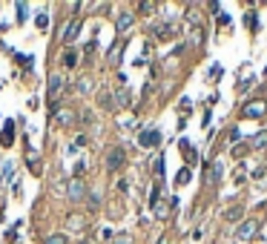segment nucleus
I'll return each instance as SVG.
<instances>
[{
  "label": "nucleus",
  "instance_id": "obj_32",
  "mask_svg": "<svg viewBox=\"0 0 267 244\" xmlns=\"http://www.w3.org/2000/svg\"><path fill=\"white\" fill-rule=\"evenodd\" d=\"M78 244H95V242H92V239H84V242H78Z\"/></svg>",
  "mask_w": 267,
  "mask_h": 244
},
{
  "label": "nucleus",
  "instance_id": "obj_3",
  "mask_svg": "<svg viewBox=\"0 0 267 244\" xmlns=\"http://www.w3.org/2000/svg\"><path fill=\"white\" fill-rule=\"evenodd\" d=\"M67 195H69V201H84L86 195H89V190H86V184L81 178H72L67 184Z\"/></svg>",
  "mask_w": 267,
  "mask_h": 244
},
{
  "label": "nucleus",
  "instance_id": "obj_5",
  "mask_svg": "<svg viewBox=\"0 0 267 244\" xmlns=\"http://www.w3.org/2000/svg\"><path fill=\"white\" fill-rule=\"evenodd\" d=\"M244 118H250V121H259V118H265L267 115V101H250L244 109H241Z\"/></svg>",
  "mask_w": 267,
  "mask_h": 244
},
{
  "label": "nucleus",
  "instance_id": "obj_15",
  "mask_svg": "<svg viewBox=\"0 0 267 244\" xmlns=\"http://www.w3.org/2000/svg\"><path fill=\"white\" fill-rule=\"evenodd\" d=\"M61 64L67 66V69H72V66L78 64V52H75V49H67V52L61 55Z\"/></svg>",
  "mask_w": 267,
  "mask_h": 244
},
{
  "label": "nucleus",
  "instance_id": "obj_10",
  "mask_svg": "<svg viewBox=\"0 0 267 244\" xmlns=\"http://www.w3.org/2000/svg\"><path fill=\"white\" fill-rule=\"evenodd\" d=\"M124 46H127V40H115V43H112V49H109V55H106V61H109V64H118V61H121V52H124Z\"/></svg>",
  "mask_w": 267,
  "mask_h": 244
},
{
  "label": "nucleus",
  "instance_id": "obj_30",
  "mask_svg": "<svg viewBox=\"0 0 267 244\" xmlns=\"http://www.w3.org/2000/svg\"><path fill=\"white\" fill-rule=\"evenodd\" d=\"M161 173H164V161L158 158V161H155V175H161Z\"/></svg>",
  "mask_w": 267,
  "mask_h": 244
},
{
  "label": "nucleus",
  "instance_id": "obj_9",
  "mask_svg": "<svg viewBox=\"0 0 267 244\" xmlns=\"http://www.w3.org/2000/svg\"><path fill=\"white\" fill-rule=\"evenodd\" d=\"M115 109H124V106H130V89L127 86H121V89H115Z\"/></svg>",
  "mask_w": 267,
  "mask_h": 244
},
{
  "label": "nucleus",
  "instance_id": "obj_2",
  "mask_svg": "<svg viewBox=\"0 0 267 244\" xmlns=\"http://www.w3.org/2000/svg\"><path fill=\"white\" fill-rule=\"evenodd\" d=\"M127 161V152L121 149V146H112V149H106V170L109 173H118L121 167Z\"/></svg>",
  "mask_w": 267,
  "mask_h": 244
},
{
  "label": "nucleus",
  "instance_id": "obj_19",
  "mask_svg": "<svg viewBox=\"0 0 267 244\" xmlns=\"http://www.w3.org/2000/svg\"><path fill=\"white\" fill-rule=\"evenodd\" d=\"M241 215H244L241 207H227V210H224V218H227V221H238Z\"/></svg>",
  "mask_w": 267,
  "mask_h": 244
},
{
  "label": "nucleus",
  "instance_id": "obj_4",
  "mask_svg": "<svg viewBox=\"0 0 267 244\" xmlns=\"http://www.w3.org/2000/svg\"><path fill=\"white\" fill-rule=\"evenodd\" d=\"M52 121H55V127H61V130L75 127V112H72V106H61L58 112L52 115Z\"/></svg>",
  "mask_w": 267,
  "mask_h": 244
},
{
  "label": "nucleus",
  "instance_id": "obj_31",
  "mask_svg": "<svg viewBox=\"0 0 267 244\" xmlns=\"http://www.w3.org/2000/svg\"><path fill=\"white\" fill-rule=\"evenodd\" d=\"M155 244H169V239H167V236H161V239H158Z\"/></svg>",
  "mask_w": 267,
  "mask_h": 244
},
{
  "label": "nucleus",
  "instance_id": "obj_28",
  "mask_svg": "<svg viewBox=\"0 0 267 244\" xmlns=\"http://www.w3.org/2000/svg\"><path fill=\"white\" fill-rule=\"evenodd\" d=\"M221 178V164H213V181Z\"/></svg>",
  "mask_w": 267,
  "mask_h": 244
},
{
  "label": "nucleus",
  "instance_id": "obj_22",
  "mask_svg": "<svg viewBox=\"0 0 267 244\" xmlns=\"http://www.w3.org/2000/svg\"><path fill=\"white\" fill-rule=\"evenodd\" d=\"M247 152H250V144H247V141H244V144H235V146H233V158H244Z\"/></svg>",
  "mask_w": 267,
  "mask_h": 244
},
{
  "label": "nucleus",
  "instance_id": "obj_16",
  "mask_svg": "<svg viewBox=\"0 0 267 244\" xmlns=\"http://www.w3.org/2000/svg\"><path fill=\"white\" fill-rule=\"evenodd\" d=\"M12 141H15V132H12V124H6V127H3V132H0V144L9 146Z\"/></svg>",
  "mask_w": 267,
  "mask_h": 244
},
{
  "label": "nucleus",
  "instance_id": "obj_12",
  "mask_svg": "<svg viewBox=\"0 0 267 244\" xmlns=\"http://www.w3.org/2000/svg\"><path fill=\"white\" fill-rule=\"evenodd\" d=\"M78 92H81V95H92V92H95V81H92L89 75L78 78Z\"/></svg>",
  "mask_w": 267,
  "mask_h": 244
},
{
  "label": "nucleus",
  "instance_id": "obj_23",
  "mask_svg": "<svg viewBox=\"0 0 267 244\" xmlns=\"http://www.w3.org/2000/svg\"><path fill=\"white\" fill-rule=\"evenodd\" d=\"M112 244H133V236L130 233H118V236H112Z\"/></svg>",
  "mask_w": 267,
  "mask_h": 244
},
{
  "label": "nucleus",
  "instance_id": "obj_25",
  "mask_svg": "<svg viewBox=\"0 0 267 244\" xmlns=\"http://www.w3.org/2000/svg\"><path fill=\"white\" fill-rule=\"evenodd\" d=\"M175 184H190V170H181L178 178H175Z\"/></svg>",
  "mask_w": 267,
  "mask_h": 244
},
{
  "label": "nucleus",
  "instance_id": "obj_17",
  "mask_svg": "<svg viewBox=\"0 0 267 244\" xmlns=\"http://www.w3.org/2000/svg\"><path fill=\"white\" fill-rule=\"evenodd\" d=\"M247 144H250V149H262V146H267V132H259V135L250 138Z\"/></svg>",
  "mask_w": 267,
  "mask_h": 244
},
{
  "label": "nucleus",
  "instance_id": "obj_1",
  "mask_svg": "<svg viewBox=\"0 0 267 244\" xmlns=\"http://www.w3.org/2000/svg\"><path fill=\"white\" fill-rule=\"evenodd\" d=\"M256 230H259V221H256V218H244V221H238V227H235V233H233L235 244H247L253 236H256Z\"/></svg>",
  "mask_w": 267,
  "mask_h": 244
},
{
  "label": "nucleus",
  "instance_id": "obj_8",
  "mask_svg": "<svg viewBox=\"0 0 267 244\" xmlns=\"http://www.w3.org/2000/svg\"><path fill=\"white\" fill-rule=\"evenodd\" d=\"M86 227V218L81 215V212H72L67 218V230H72V233H81V230Z\"/></svg>",
  "mask_w": 267,
  "mask_h": 244
},
{
  "label": "nucleus",
  "instance_id": "obj_13",
  "mask_svg": "<svg viewBox=\"0 0 267 244\" xmlns=\"http://www.w3.org/2000/svg\"><path fill=\"white\" fill-rule=\"evenodd\" d=\"M78 32H81V20H72L67 29H64V40H67V43H72V40L78 37Z\"/></svg>",
  "mask_w": 267,
  "mask_h": 244
},
{
  "label": "nucleus",
  "instance_id": "obj_18",
  "mask_svg": "<svg viewBox=\"0 0 267 244\" xmlns=\"http://www.w3.org/2000/svg\"><path fill=\"white\" fill-rule=\"evenodd\" d=\"M138 9H141V15H155V12H158V3H155V0H144Z\"/></svg>",
  "mask_w": 267,
  "mask_h": 244
},
{
  "label": "nucleus",
  "instance_id": "obj_6",
  "mask_svg": "<svg viewBox=\"0 0 267 244\" xmlns=\"http://www.w3.org/2000/svg\"><path fill=\"white\" fill-rule=\"evenodd\" d=\"M138 144L141 146H158L161 144V132L158 130H144L141 135H138Z\"/></svg>",
  "mask_w": 267,
  "mask_h": 244
},
{
  "label": "nucleus",
  "instance_id": "obj_21",
  "mask_svg": "<svg viewBox=\"0 0 267 244\" xmlns=\"http://www.w3.org/2000/svg\"><path fill=\"white\" fill-rule=\"evenodd\" d=\"M43 244H69V239L64 236V233H52V236H46V242Z\"/></svg>",
  "mask_w": 267,
  "mask_h": 244
},
{
  "label": "nucleus",
  "instance_id": "obj_24",
  "mask_svg": "<svg viewBox=\"0 0 267 244\" xmlns=\"http://www.w3.org/2000/svg\"><path fill=\"white\" fill-rule=\"evenodd\" d=\"M155 204H161V190L158 187H152V193H150V207H155Z\"/></svg>",
  "mask_w": 267,
  "mask_h": 244
},
{
  "label": "nucleus",
  "instance_id": "obj_14",
  "mask_svg": "<svg viewBox=\"0 0 267 244\" xmlns=\"http://www.w3.org/2000/svg\"><path fill=\"white\" fill-rule=\"evenodd\" d=\"M152 35H155L158 40H169V37L175 35V29H172V26H167V23H161V26H155V29H152Z\"/></svg>",
  "mask_w": 267,
  "mask_h": 244
},
{
  "label": "nucleus",
  "instance_id": "obj_7",
  "mask_svg": "<svg viewBox=\"0 0 267 244\" xmlns=\"http://www.w3.org/2000/svg\"><path fill=\"white\" fill-rule=\"evenodd\" d=\"M133 23H135V15H133V12H121V15H118V20H115L118 35H124L127 29H133Z\"/></svg>",
  "mask_w": 267,
  "mask_h": 244
},
{
  "label": "nucleus",
  "instance_id": "obj_20",
  "mask_svg": "<svg viewBox=\"0 0 267 244\" xmlns=\"http://www.w3.org/2000/svg\"><path fill=\"white\" fill-rule=\"evenodd\" d=\"M100 106H103V109H115V98L109 95V92H100Z\"/></svg>",
  "mask_w": 267,
  "mask_h": 244
},
{
  "label": "nucleus",
  "instance_id": "obj_29",
  "mask_svg": "<svg viewBox=\"0 0 267 244\" xmlns=\"http://www.w3.org/2000/svg\"><path fill=\"white\" fill-rule=\"evenodd\" d=\"M227 23H230V17H227L224 12H221V15H218V26H227Z\"/></svg>",
  "mask_w": 267,
  "mask_h": 244
},
{
  "label": "nucleus",
  "instance_id": "obj_11",
  "mask_svg": "<svg viewBox=\"0 0 267 244\" xmlns=\"http://www.w3.org/2000/svg\"><path fill=\"white\" fill-rule=\"evenodd\" d=\"M64 75H52L49 78V95L55 98V95H61V92H64Z\"/></svg>",
  "mask_w": 267,
  "mask_h": 244
},
{
  "label": "nucleus",
  "instance_id": "obj_26",
  "mask_svg": "<svg viewBox=\"0 0 267 244\" xmlns=\"http://www.w3.org/2000/svg\"><path fill=\"white\" fill-rule=\"evenodd\" d=\"M34 23H37V29H46V26H49V17H46V15H37V20H34Z\"/></svg>",
  "mask_w": 267,
  "mask_h": 244
},
{
  "label": "nucleus",
  "instance_id": "obj_27",
  "mask_svg": "<svg viewBox=\"0 0 267 244\" xmlns=\"http://www.w3.org/2000/svg\"><path fill=\"white\" fill-rule=\"evenodd\" d=\"M17 20H26V3H17Z\"/></svg>",
  "mask_w": 267,
  "mask_h": 244
}]
</instances>
